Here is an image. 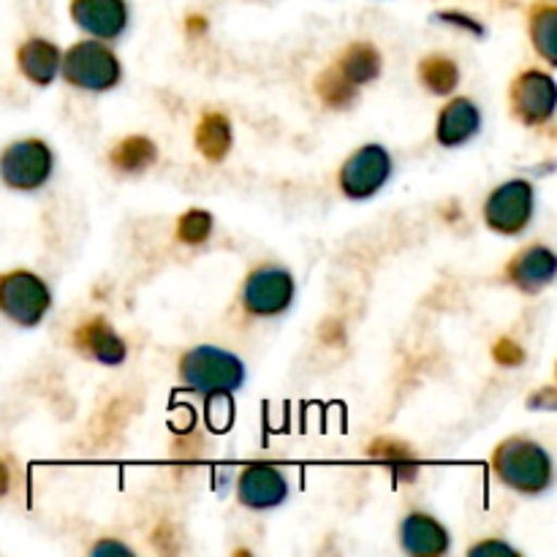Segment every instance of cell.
Here are the masks:
<instances>
[{
	"mask_svg": "<svg viewBox=\"0 0 557 557\" xmlns=\"http://www.w3.org/2000/svg\"><path fill=\"white\" fill-rule=\"evenodd\" d=\"M107 553H117V555H134V549L125 547L123 542H98L96 547H92V555H107Z\"/></svg>",
	"mask_w": 557,
	"mask_h": 557,
	"instance_id": "cell-27",
	"label": "cell"
},
{
	"mask_svg": "<svg viewBox=\"0 0 557 557\" xmlns=\"http://www.w3.org/2000/svg\"><path fill=\"white\" fill-rule=\"evenodd\" d=\"M212 234V215L207 210H188L177 221V237L185 245H201Z\"/></svg>",
	"mask_w": 557,
	"mask_h": 557,
	"instance_id": "cell-24",
	"label": "cell"
},
{
	"mask_svg": "<svg viewBox=\"0 0 557 557\" xmlns=\"http://www.w3.org/2000/svg\"><path fill=\"white\" fill-rule=\"evenodd\" d=\"M54 172V156L44 139H22L0 156V180L11 190H38Z\"/></svg>",
	"mask_w": 557,
	"mask_h": 557,
	"instance_id": "cell-5",
	"label": "cell"
},
{
	"mask_svg": "<svg viewBox=\"0 0 557 557\" xmlns=\"http://www.w3.org/2000/svg\"><path fill=\"white\" fill-rule=\"evenodd\" d=\"M180 379L194 395L207 403L232 397L245 384V364L237 354L218 346H196L180 359Z\"/></svg>",
	"mask_w": 557,
	"mask_h": 557,
	"instance_id": "cell-1",
	"label": "cell"
},
{
	"mask_svg": "<svg viewBox=\"0 0 557 557\" xmlns=\"http://www.w3.org/2000/svg\"><path fill=\"white\" fill-rule=\"evenodd\" d=\"M482 131V109L471 98H451L438 114L435 123V139L444 147H460L471 141Z\"/></svg>",
	"mask_w": 557,
	"mask_h": 557,
	"instance_id": "cell-15",
	"label": "cell"
},
{
	"mask_svg": "<svg viewBox=\"0 0 557 557\" xmlns=\"http://www.w3.org/2000/svg\"><path fill=\"white\" fill-rule=\"evenodd\" d=\"M531 38L549 65H557V9L555 5H539L531 16Z\"/></svg>",
	"mask_w": 557,
	"mask_h": 557,
	"instance_id": "cell-21",
	"label": "cell"
},
{
	"mask_svg": "<svg viewBox=\"0 0 557 557\" xmlns=\"http://www.w3.org/2000/svg\"><path fill=\"white\" fill-rule=\"evenodd\" d=\"M495 359H498L500 364H520L522 351L511 341H504L498 348H495Z\"/></svg>",
	"mask_w": 557,
	"mask_h": 557,
	"instance_id": "cell-25",
	"label": "cell"
},
{
	"mask_svg": "<svg viewBox=\"0 0 557 557\" xmlns=\"http://www.w3.org/2000/svg\"><path fill=\"white\" fill-rule=\"evenodd\" d=\"M52 308V292L30 270H11L0 275V313L20 326H38Z\"/></svg>",
	"mask_w": 557,
	"mask_h": 557,
	"instance_id": "cell-4",
	"label": "cell"
},
{
	"mask_svg": "<svg viewBox=\"0 0 557 557\" xmlns=\"http://www.w3.org/2000/svg\"><path fill=\"white\" fill-rule=\"evenodd\" d=\"M288 493H292V487H288L286 473L277 466H272V462H253V466H248L239 473L237 498L248 509H277L288 498Z\"/></svg>",
	"mask_w": 557,
	"mask_h": 557,
	"instance_id": "cell-10",
	"label": "cell"
},
{
	"mask_svg": "<svg viewBox=\"0 0 557 557\" xmlns=\"http://www.w3.org/2000/svg\"><path fill=\"white\" fill-rule=\"evenodd\" d=\"M419 79L435 96H449L460 85V69L446 54H430L419 63Z\"/></svg>",
	"mask_w": 557,
	"mask_h": 557,
	"instance_id": "cell-20",
	"label": "cell"
},
{
	"mask_svg": "<svg viewBox=\"0 0 557 557\" xmlns=\"http://www.w3.org/2000/svg\"><path fill=\"white\" fill-rule=\"evenodd\" d=\"M112 166L125 174H139L158 161V147L147 136H128L109 156Z\"/></svg>",
	"mask_w": 557,
	"mask_h": 557,
	"instance_id": "cell-19",
	"label": "cell"
},
{
	"mask_svg": "<svg viewBox=\"0 0 557 557\" xmlns=\"http://www.w3.org/2000/svg\"><path fill=\"white\" fill-rule=\"evenodd\" d=\"M71 20L90 36L109 41L128 27V5L125 0H74Z\"/></svg>",
	"mask_w": 557,
	"mask_h": 557,
	"instance_id": "cell-11",
	"label": "cell"
},
{
	"mask_svg": "<svg viewBox=\"0 0 557 557\" xmlns=\"http://www.w3.org/2000/svg\"><path fill=\"white\" fill-rule=\"evenodd\" d=\"M11 490V471L3 460H0V498H5Z\"/></svg>",
	"mask_w": 557,
	"mask_h": 557,
	"instance_id": "cell-28",
	"label": "cell"
},
{
	"mask_svg": "<svg viewBox=\"0 0 557 557\" xmlns=\"http://www.w3.org/2000/svg\"><path fill=\"white\" fill-rule=\"evenodd\" d=\"M294 277L283 267L267 264L259 267L248 275L243 286V305L250 315L259 319H272L292 308L294 302Z\"/></svg>",
	"mask_w": 557,
	"mask_h": 557,
	"instance_id": "cell-7",
	"label": "cell"
},
{
	"mask_svg": "<svg viewBox=\"0 0 557 557\" xmlns=\"http://www.w3.org/2000/svg\"><path fill=\"white\" fill-rule=\"evenodd\" d=\"M557 261L547 245H528L525 250L515 256L506 267L509 281L520 288L522 294H539L555 281Z\"/></svg>",
	"mask_w": 557,
	"mask_h": 557,
	"instance_id": "cell-12",
	"label": "cell"
},
{
	"mask_svg": "<svg viewBox=\"0 0 557 557\" xmlns=\"http://www.w3.org/2000/svg\"><path fill=\"white\" fill-rule=\"evenodd\" d=\"M60 60H63V52H60L58 44L47 41V38H27L16 49V65L33 85H52L58 79Z\"/></svg>",
	"mask_w": 557,
	"mask_h": 557,
	"instance_id": "cell-16",
	"label": "cell"
},
{
	"mask_svg": "<svg viewBox=\"0 0 557 557\" xmlns=\"http://www.w3.org/2000/svg\"><path fill=\"white\" fill-rule=\"evenodd\" d=\"M74 346L76 351L90 357L92 362L107 364V368H117V364H123L125 357H128L125 341L103 319L85 321V324L74 332Z\"/></svg>",
	"mask_w": 557,
	"mask_h": 557,
	"instance_id": "cell-14",
	"label": "cell"
},
{
	"mask_svg": "<svg viewBox=\"0 0 557 557\" xmlns=\"http://www.w3.org/2000/svg\"><path fill=\"white\" fill-rule=\"evenodd\" d=\"M392 177V156L384 145H364L341 166V190L348 199H370Z\"/></svg>",
	"mask_w": 557,
	"mask_h": 557,
	"instance_id": "cell-8",
	"label": "cell"
},
{
	"mask_svg": "<svg viewBox=\"0 0 557 557\" xmlns=\"http://www.w3.org/2000/svg\"><path fill=\"white\" fill-rule=\"evenodd\" d=\"M536 210V194L528 180H509L498 185L484 201V221L493 232L515 237L528 228Z\"/></svg>",
	"mask_w": 557,
	"mask_h": 557,
	"instance_id": "cell-6",
	"label": "cell"
},
{
	"mask_svg": "<svg viewBox=\"0 0 557 557\" xmlns=\"http://www.w3.org/2000/svg\"><path fill=\"white\" fill-rule=\"evenodd\" d=\"M194 141L196 150H199L207 161H223V158L228 156V150H232L234 141L232 123H228L226 114L207 112L205 117H201V123L196 125Z\"/></svg>",
	"mask_w": 557,
	"mask_h": 557,
	"instance_id": "cell-17",
	"label": "cell"
},
{
	"mask_svg": "<svg viewBox=\"0 0 557 557\" xmlns=\"http://www.w3.org/2000/svg\"><path fill=\"white\" fill-rule=\"evenodd\" d=\"M400 547L413 557H441L449 553L451 536L435 517L411 511L400 522Z\"/></svg>",
	"mask_w": 557,
	"mask_h": 557,
	"instance_id": "cell-13",
	"label": "cell"
},
{
	"mask_svg": "<svg viewBox=\"0 0 557 557\" xmlns=\"http://www.w3.org/2000/svg\"><path fill=\"white\" fill-rule=\"evenodd\" d=\"M373 457L381 462V466L389 468L392 473H395L397 479H406V482H411V479H417V460L411 457V449L403 444H397V441H379V444H373Z\"/></svg>",
	"mask_w": 557,
	"mask_h": 557,
	"instance_id": "cell-22",
	"label": "cell"
},
{
	"mask_svg": "<svg viewBox=\"0 0 557 557\" xmlns=\"http://www.w3.org/2000/svg\"><path fill=\"white\" fill-rule=\"evenodd\" d=\"M335 65L354 87H362V85H370L373 79H379L381 52L373 47V44L359 41V44H351Z\"/></svg>",
	"mask_w": 557,
	"mask_h": 557,
	"instance_id": "cell-18",
	"label": "cell"
},
{
	"mask_svg": "<svg viewBox=\"0 0 557 557\" xmlns=\"http://www.w3.org/2000/svg\"><path fill=\"white\" fill-rule=\"evenodd\" d=\"M493 471L506 487L522 495H542L553 484V457L531 438H506L493 455Z\"/></svg>",
	"mask_w": 557,
	"mask_h": 557,
	"instance_id": "cell-2",
	"label": "cell"
},
{
	"mask_svg": "<svg viewBox=\"0 0 557 557\" xmlns=\"http://www.w3.org/2000/svg\"><path fill=\"white\" fill-rule=\"evenodd\" d=\"M484 553H506V555H517V549L511 544L504 542H482L476 547H471V555H484Z\"/></svg>",
	"mask_w": 557,
	"mask_h": 557,
	"instance_id": "cell-26",
	"label": "cell"
},
{
	"mask_svg": "<svg viewBox=\"0 0 557 557\" xmlns=\"http://www.w3.org/2000/svg\"><path fill=\"white\" fill-rule=\"evenodd\" d=\"M60 71L69 85L79 87L87 92H103L112 90L123 79V69L120 60L101 38H90V41H79L63 54L60 60Z\"/></svg>",
	"mask_w": 557,
	"mask_h": 557,
	"instance_id": "cell-3",
	"label": "cell"
},
{
	"mask_svg": "<svg viewBox=\"0 0 557 557\" xmlns=\"http://www.w3.org/2000/svg\"><path fill=\"white\" fill-rule=\"evenodd\" d=\"M557 107V87L553 74L528 69L511 82V112L525 125H544L553 120Z\"/></svg>",
	"mask_w": 557,
	"mask_h": 557,
	"instance_id": "cell-9",
	"label": "cell"
},
{
	"mask_svg": "<svg viewBox=\"0 0 557 557\" xmlns=\"http://www.w3.org/2000/svg\"><path fill=\"white\" fill-rule=\"evenodd\" d=\"M315 90H319V96L324 98L326 107L343 109V107H348L354 98H357L359 87H354L351 82H348L346 76L337 71V65H332V69H326L324 74L319 76V82H315Z\"/></svg>",
	"mask_w": 557,
	"mask_h": 557,
	"instance_id": "cell-23",
	"label": "cell"
}]
</instances>
